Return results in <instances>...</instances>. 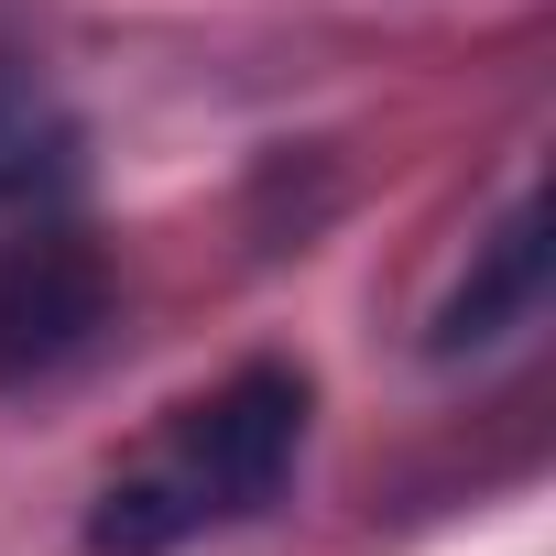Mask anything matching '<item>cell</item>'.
<instances>
[{"mask_svg":"<svg viewBox=\"0 0 556 556\" xmlns=\"http://www.w3.org/2000/svg\"><path fill=\"white\" fill-rule=\"evenodd\" d=\"M295 447H306V371L251 361V371H229L207 404H186V415L99 491L88 545H99V556H175V545H197L207 523L262 513L273 491H285Z\"/></svg>","mask_w":556,"mask_h":556,"instance_id":"6da1fadb","label":"cell"},{"mask_svg":"<svg viewBox=\"0 0 556 556\" xmlns=\"http://www.w3.org/2000/svg\"><path fill=\"white\" fill-rule=\"evenodd\" d=\"M534 306H545V207H534V197H513V207H502V229L469 251L458 295L437 306V350H447V361H458V350H491V339H513Z\"/></svg>","mask_w":556,"mask_h":556,"instance_id":"3957f363","label":"cell"},{"mask_svg":"<svg viewBox=\"0 0 556 556\" xmlns=\"http://www.w3.org/2000/svg\"><path fill=\"white\" fill-rule=\"evenodd\" d=\"M110 317V251L66 218H12L0 229V393L77 361Z\"/></svg>","mask_w":556,"mask_h":556,"instance_id":"7a4b0ae2","label":"cell"}]
</instances>
